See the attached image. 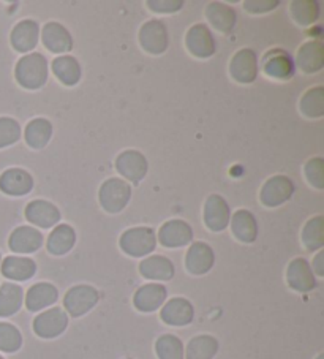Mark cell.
<instances>
[{
    "instance_id": "12",
    "label": "cell",
    "mask_w": 324,
    "mask_h": 359,
    "mask_svg": "<svg viewBox=\"0 0 324 359\" xmlns=\"http://www.w3.org/2000/svg\"><path fill=\"white\" fill-rule=\"evenodd\" d=\"M286 280L292 290L301 293L311 292L316 287L313 269L304 258H296L290 263L288 271H286Z\"/></svg>"
},
{
    "instance_id": "25",
    "label": "cell",
    "mask_w": 324,
    "mask_h": 359,
    "mask_svg": "<svg viewBox=\"0 0 324 359\" xmlns=\"http://www.w3.org/2000/svg\"><path fill=\"white\" fill-rule=\"evenodd\" d=\"M205 16L210 21L212 26L223 34H229L238 22L236 11L222 2H212L205 8Z\"/></svg>"
},
{
    "instance_id": "30",
    "label": "cell",
    "mask_w": 324,
    "mask_h": 359,
    "mask_svg": "<svg viewBox=\"0 0 324 359\" xmlns=\"http://www.w3.org/2000/svg\"><path fill=\"white\" fill-rule=\"evenodd\" d=\"M24 292L20 285L4 283L0 287V317H11L22 307Z\"/></svg>"
},
{
    "instance_id": "36",
    "label": "cell",
    "mask_w": 324,
    "mask_h": 359,
    "mask_svg": "<svg viewBox=\"0 0 324 359\" xmlns=\"http://www.w3.org/2000/svg\"><path fill=\"white\" fill-rule=\"evenodd\" d=\"M155 351L160 359H184V344L173 334L161 336L155 344Z\"/></svg>"
},
{
    "instance_id": "18",
    "label": "cell",
    "mask_w": 324,
    "mask_h": 359,
    "mask_svg": "<svg viewBox=\"0 0 324 359\" xmlns=\"http://www.w3.org/2000/svg\"><path fill=\"white\" fill-rule=\"evenodd\" d=\"M195 317V309L191 302L184 298H174L166 302V306L161 309V320L170 326H187Z\"/></svg>"
},
{
    "instance_id": "27",
    "label": "cell",
    "mask_w": 324,
    "mask_h": 359,
    "mask_svg": "<svg viewBox=\"0 0 324 359\" xmlns=\"http://www.w3.org/2000/svg\"><path fill=\"white\" fill-rule=\"evenodd\" d=\"M140 272L142 277L151 280H171L174 277V264L166 257L154 255L142 259Z\"/></svg>"
},
{
    "instance_id": "4",
    "label": "cell",
    "mask_w": 324,
    "mask_h": 359,
    "mask_svg": "<svg viewBox=\"0 0 324 359\" xmlns=\"http://www.w3.org/2000/svg\"><path fill=\"white\" fill-rule=\"evenodd\" d=\"M98 299L100 296L95 288L90 285H78L68 290L64 298V306L72 317H83L97 306Z\"/></svg>"
},
{
    "instance_id": "28",
    "label": "cell",
    "mask_w": 324,
    "mask_h": 359,
    "mask_svg": "<svg viewBox=\"0 0 324 359\" xmlns=\"http://www.w3.org/2000/svg\"><path fill=\"white\" fill-rule=\"evenodd\" d=\"M36 272V264L34 259L24 257H7L2 262V274L11 280L24 282L34 277Z\"/></svg>"
},
{
    "instance_id": "20",
    "label": "cell",
    "mask_w": 324,
    "mask_h": 359,
    "mask_svg": "<svg viewBox=\"0 0 324 359\" xmlns=\"http://www.w3.org/2000/svg\"><path fill=\"white\" fill-rule=\"evenodd\" d=\"M43 43L54 54H64L72 51L73 39L68 30L59 22H48L43 27Z\"/></svg>"
},
{
    "instance_id": "38",
    "label": "cell",
    "mask_w": 324,
    "mask_h": 359,
    "mask_svg": "<svg viewBox=\"0 0 324 359\" xmlns=\"http://www.w3.org/2000/svg\"><path fill=\"white\" fill-rule=\"evenodd\" d=\"M22 336L16 326L10 323H0V350L5 353H15L21 348Z\"/></svg>"
},
{
    "instance_id": "17",
    "label": "cell",
    "mask_w": 324,
    "mask_h": 359,
    "mask_svg": "<svg viewBox=\"0 0 324 359\" xmlns=\"http://www.w3.org/2000/svg\"><path fill=\"white\" fill-rule=\"evenodd\" d=\"M26 219L40 228H51L60 220V210L53 203L35 200L27 204Z\"/></svg>"
},
{
    "instance_id": "42",
    "label": "cell",
    "mask_w": 324,
    "mask_h": 359,
    "mask_svg": "<svg viewBox=\"0 0 324 359\" xmlns=\"http://www.w3.org/2000/svg\"><path fill=\"white\" fill-rule=\"evenodd\" d=\"M278 5L277 0H263V2H258V0H248L244 2V7L250 13H266V11L274 10Z\"/></svg>"
},
{
    "instance_id": "35",
    "label": "cell",
    "mask_w": 324,
    "mask_h": 359,
    "mask_svg": "<svg viewBox=\"0 0 324 359\" xmlns=\"http://www.w3.org/2000/svg\"><path fill=\"white\" fill-rule=\"evenodd\" d=\"M291 16L301 26H309L320 16V5L315 0H295L291 2Z\"/></svg>"
},
{
    "instance_id": "3",
    "label": "cell",
    "mask_w": 324,
    "mask_h": 359,
    "mask_svg": "<svg viewBox=\"0 0 324 359\" xmlns=\"http://www.w3.org/2000/svg\"><path fill=\"white\" fill-rule=\"evenodd\" d=\"M100 204L109 214H117L127 206L132 198V187L119 177L108 179L100 189Z\"/></svg>"
},
{
    "instance_id": "11",
    "label": "cell",
    "mask_w": 324,
    "mask_h": 359,
    "mask_svg": "<svg viewBox=\"0 0 324 359\" xmlns=\"http://www.w3.org/2000/svg\"><path fill=\"white\" fill-rule=\"evenodd\" d=\"M228 203L220 195H210L204 204V222L210 231H223L229 225Z\"/></svg>"
},
{
    "instance_id": "39",
    "label": "cell",
    "mask_w": 324,
    "mask_h": 359,
    "mask_svg": "<svg viewBox=\"0 0 324 359\" xmlns=\"http://www.w3.org/2000/svg\"><path fill=\"white\" fill-rule=\"evenodd\" d=\"M21 138V126L11 117H0V149L8 147Z\"/></svg>"
},
{
    "instance_id": "44",
    "label": "cell",
    "mask_w": 324,
    "mask_h": 359,
    "mask_svg": "<svg viewBox=\"0 0 324 359\" xmlns=\"http://www.w3.org/2000/svg\"><path fill=\"white\" fill-rule=\"evenodd\" d=\"M316 359H324V355H320V356H318Z\"/></svg>"
},
{
    "instance_id": "19",
    "label": "cell",
    "mask_w": 324,
    "mask_h": 359,
    "mask_svg": "<svg viewBox=\"0 0 324 359\" xmlns=\"http://www.w3.org/2000/svg\"><path fill=\"white\" fill-rule=\"evenodd\" d=\"M168 292L163 285L147 283L135 293L133 304L140 312H155L163 306Z\"/></svg>"
},
{
    "instance_id": "37",
    "label": "cell",
    "mask_w": 324,
    "mask_h": 359,
    "mask_svg": "<svg viewBox=\"0 0 324 359\" xmlns=\"http://www.w3.org/2000/svg\"><path fill=\"white\" fill-rule=\"evenodd\" d=\"M301 111L307 117H321L324 116V89L321 86L305 92L301 100Z\"/></svg>"
},
{
    "instance_id": "6",
    "label": "cell",
    "mask_w": 324,
    "mask_h": 359,
    "mask_svg": "<svg viewBox=\"0 0 324 359\" xmlns=\"http://www.w3.org/2000/svg\"><path fill=\"white\" fill-rule=\"evenodd\" d=\"M68 326V315L60 307L49 309L34 320V331L41 339H54L60 336Z\"/></svg>"
},
{
    "instance_id": "14",
    "label": "cell",
    "mask_w": 324,
    "mask_h": 359,
    "mask_svg": "<svg viewBox=\"0 0 324 359\" xmlns=\"http://www.w3.org/2000/svg\"><path fill=\"white\" fill-rule=\"evenodd\" d=\"M158 239L161 245L176 249V247H184L191 243L193 230L184 220H170L160 228Z\"/></svg>"
},
{
    "instance_id": "7",
    "label": "cell",
    "mask_w": 324,
    "mask_h": 359,
    "mask_svg": "<svg viewBox=\"0 0 324 359\" xmlns=\"http://www.w3.org/2000/svg\"><path fill=\"white\" fill-rule=\"evenodd\" d=\"M229 72H231L233 79L242 84H250L258 76V57L253 49H241L234 54L229 64Z\"/></svg>"
},
{
    "instance_id": "24",
    "label": "cell",
    "mask_w": 324,
    "mask_h": 359,
    "mask_svg": "<svg viewBox=\"0 0 324 359\" xmlns=\"http://www.w3.org/2000/svg\"><path fill=\"white\" fill-rule=\"evenodd\" d=\"M297 65L304 73H316L324 67V46L321 41H309L299 49Z\"/></svg>"
},
{
    "instance_id": "8",
    "label": "cell",
    "mask_w": 324,
    "mask_h": 359,
    "mask_svg": "<svg viewBox=\"0 0 324 359\" xmlns=\"http://www.w3.org/2000/svg\"><path fill=\"white\" fill-rule=\"evenodd\" d=\"M168 30L158 20L147 21L140 30V43L144 51L151 54H163L168 48Z\"/></svg>"
},
{
    "instance_id": "31",
    "label": "cell",
    "mask_w": 324,
    "mask_h": 359,
    "mask_svg": "<svg viewBox=\"0 0 324 359\" xmlns=\"http://www.w3.org/2000/svg\"><path fill=\"white\" fill-rule=\"evenodd\" d=\"M53 72L59 81L65 86H74L81 79V65L72 55H60L53 62Z\"/></svg>"
},
{
    "instance_id": "22",
    "label": "cell",
    "mask_w": 324,
    "mask_h": 359,
    "mask_svg": "<svg viewBox=\"0 0 324 359\" xmlns=\"http://www.w3.org/2000/svg\"><path fill=\"white\" fill-rule=\"evenodd\" d=\"M8 244L16 253H34L43 245V234L32 226H20L11 233Z\"/></svg>"
},
{
    "instance_id": "15",
    "label": "cell",
    "mask_w": 324,
    "mask_h": 359,
    "mask_svg": "<svg viewBox=\"0 0 324 359\" xmlns=\"http://www.w3.org/2000/svg\"><path fill=\"white\" fill-rule=\"evenodd\" d=\"M34 189V179L26 170L10 168L0 176V190L11 196L27 195Z\"/></svg>"
},
{
    "instance_id": "2",
    "label": "cell",
    "mask_w": 324,
    "mask_h": 359,
    "mask_svg": "<svg viewBox=\"0 0 324 359\" xmlns=\"http://www.w3.org/2000/svg\"><path fill=\"white\" fill-rule=\"evenodd\" d=\"M121 249L130 257H146L155 250L157 245V236L152 228L138 226L130 228L121 236Z\"/></svg>"
},
{
    "instance_id": "29",
    "label": "cell",
    "mask_w": 324,
    "mask_h": 359,
    "mask_svg": "<svg viewBox=\"0 0 324 359\" xmlns=\"http://www.w3.org/2000/svg\"><path fill=\"white\" fill-rule=\"evenodd\" d=\"M76 243V233L70 225H59L48 238V252L53 255H65Z\"/></svg>"
},
{
    "instance_id": "34",
    "label": "cell",
    "mask_w": 324,
    "mask_h": 359,
    "mask_svg": "<svg viewBox=\"0 0 324 359\" xmlns=\"http://www.w3.org/2000/svg\"><path fill=\"white\" fill-rule=\"evenodd\" d=\"M302 243L310 252L321 249L324 245V219L321 215L309 220L302 231Z\"/></svg>"
},
{
    "instance_id": "23",
    "label": "cell",
    "mask_w": 324,
    "mask_h": 359,
    "mask_svg": "<svg viewBox=\"0 0 324 359\" xmlns=\"http://www.w3.org/2000/svg\"><path fill=\"white\" fill-rule=\"evenodd\" d=\"M59 298L58 288L53 283H36L27 292L26 306L30 312H39L41 309L53 306Z\"/></svg>"
},
{
    "instance_id": "5",
    "label": "cell",
    "mask_w": 324,
    "mask_h": 359,
    "mask_svg": "<svg viewBox=\"0 0 324 359\" xmlns=\"http://www.w3.org/2000/svg\"><path fill=\"white\" fill-rule=\"evenodd\" d=\"M295 194V184L286 176H274L261 189V203L267 208L282 206Z\"/></svg>"
},
{
    "instance_id": "41",
    "label": "cell",
    "mask_w": 324,
    "mask_h": 359,
    "mask_svg": "<svg viewBox=\"0 0 324 359\" xmlns=\"http://www.w3.org/2000/svg\"><path fill=\"white\" fill-rule=\"evenodd\" d=\"M155 13H174L184 7L182 0H149L146 4Z\"/></svg>"
},
{
    "instance_id": "21",
    "label": "cell",
    "mask_w": 324,
    "mask_h": 359,
    "mask_svg": "<svg viewBox=\"0 0 324 359\" xmlns=\"http://www.w3.org/2000/svg\"><path fill=\"white\" fill-rule=\"evenodd\" d=\"M40 27L39 22L32 20L21 21L16 24L13 32H11V45L20 53H29L39 43Z\"/></svg>"
},
{
    "instance_id": "40",
    "label": "cell",
    "mask_w": 324,
    "mask_h": 359,
    "mask_svg": "<svg viewBox=\"0 0 324 359\" xmlns=\"http://www.w3.org/2000/svg\"><path fill=\"white\" fill-rule=\"evenodd\" d=\"M307 181L316 189H324V160L321 157L311 158L305 165Z\"/></svg>"
},
{
    "instance_id": "16",
    "label": "cell",
    "mask_w": 324,
    "mask_h": 359,
    "mask_svg": "<svg viewBox=\"0 0 324 359\" xmlns=\"http://www.w3.org/2000/svg\"><path fill=\"white\" fill-rule=\"evenodd\" d=\"M263 70L267 76L285 81L295 75V64H292L290 54L285 53L283 49H274L264 55Z\"/></svg>"
},
{
    "instance_id": "26",
    "label": "cell",
    "mask_w": 324,
    "mask_h": 359,
    "mask_svg": "<svg viewBox=\"0 0 324 359\" xmlns=\"http://www.w3.org/2000/svg\"><path fill=\"white\" fill-rule=\"evenodd\" d=\"M231 228L233 234L241 241V243L252 244L258 236L257 219L253 217L252 212H248L245 209H241L233 215Z\"/></svg>"
},
{
    "instance_id": "9",
    "label": "cell",
    "mask_w": 324,
    "mask_h": 359,
    "mask_svg": "<svg viewBox=\"0 0 324 359\" xmlns=\"http://www.w3.org/2000/svg\"><path fill=\"white\" fill-rule=\"evenodd\" d=\"M116 168L123 177L128 179L130 182H133L136 185L146 177L147 170H149V163H147L146 157L142 156L141 152L126 151V152H122L119 157H117Z\"/></svg>"
},
{
    "instance_id": "33",
    "label": "cell",
    "mask_w": 324,
    "mask_h": 359,
    "mask_svg": "<svg viewBox=\"0 0 324 359\" xmlns=\"http://www.w3.org/2000/svg\"><path fill=\"white\" fill-rule=\"evenodd\" d=\"M219 351V342L212 336H196L187 345V359H212Z\"/></svg>"
},
{
    "instance_id": "45",
    "label": "cell",
    "mask_w": 324,
    "mask_h": 359,
    "mask_svg": "<svg viewBox=\"0 0 324 359\" xmlns=\"http://www.w3.org/2000/svg\"><path fill=\"white\" fill-rule=\"evenodd\" d=\"M0 359H4V358H2V356H0Z\"/></svg>"
},
{
    "instance_id": "10",
    "label": "cell",
    "mask_w": 324,
    "mask_h": 359,
    "mask_svg": "<svg viewBox=\"0 0 324 359\" xmlns=\"http://www.w3.org/2000/svg\"><path fill=\"white\" fill-rule=\"evenodd\" d=\"M185 45L187 49L198 59H208L215 53V40L209 27L204 24H196L187 32Z\"/></svg>"
},
{
    "instance_id": "1",
    "label": "cell",
    "mask_w": 324,
    "mask_h": 359,
    "mask_svg": "<svg viewBox=\"0 0 324 359\" xmlns=\"http://www.w3.org/2000/svg\"><path fill=\"white\" fill-rule=\"evenodd\" d=\"M16 81L26 89H40L48 81V60L40 53L29 54L16 64Z\"/></svg>"
},
{
    "instance_id": "32",
    "label": "cell",
    "mask_w": 324,
    "mask_h": 359,
    "mask_svg": "<svg viewBox=\"0 0 324 359\" xmlns=\"http://www.w3.org/2000/svg\"><path fill=\"white\" fill-rule=\"evenodd\" d=\"M51 136H53L51 122L48 119H41V117L29 122L26 127V132H24L26 142L30 147H34V149H41V147H45L49 142V140H51Z\"/></svg>"
},
{
    "instance_id": "43",
    "label": "cell",
    "mask_w": 324,
    "mask_h": 359,
    "mask_svg": "<svg viewBox=\"0 0 324 359\" xmlns=\"http://www.w3.org/2000/svg\"><path fill=\"white\" fill-rule=\"evenodd\" d=\"M324 252H320L318 255L315 257V262H313V269L318 276H324Z\"/></svg>"
},
{
    "instance_id": "13",
    "label": "cell",
    "mask_w": 324,
    "mask_h": 359,
    "mask_svg": "<svg viewBox=\"0 0 324 359\" xmlns=\"http://www.w3.org/2000/svg\"><path fill=\"white\" fill-rule=\"evenodd\" d=\"M215 263V255L212 247L205 243H195L187 252L185 266L193 276H203L212 269Z\"/></svg>"
}]
</instances>
